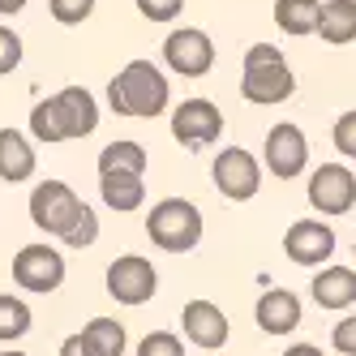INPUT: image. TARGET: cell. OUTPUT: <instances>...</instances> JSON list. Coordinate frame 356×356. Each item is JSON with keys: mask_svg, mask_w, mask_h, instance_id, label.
I'll return each mask as SVG.
<instances>
[{"mask_svg": "<svg viewBox=\"0 0 356 356\" xmlns=\"http://www.w3.org/2000/svg\"><path fill=\"white\" fill-rule=\"evenodd\" d=\"M134 5L146 22H176L185 9V0H134Z\"/></svg>", "mask_w": 356, "mask_h": 356, "instance_id": "obj_29", "label": "cell"}, {"mask_svg": "<svg viewBox=\"0 0 356 356\" xmlns=\"http://www.w3.org/2000/svg\"><path fill=\"white\" fill-rule=\"evenodd\" d=\"M22 9H26V0H0V17H13Z\"/></svg>", "mask_w": 356, "mask_h": 356, "instance_id": "obj_34", "label": "cell"}, {"mask_svg": "<svg viewBox=\"0 0 356 356\" xmlns=\"http://www.w3.org/2000/svg\"><path fill=\"white\" fill-rule=\"evenodd\" d=\"M330 142H335V150L343 159H356V108H348L339 120H335V129H330Z\"/></svg>", "mask_w": 356, "mask_h": 356, "instance_id": "obj_27", "label": "cell"}, {"mask_svg": "<svg viewBox=\"0 0 356 356\" xmlns=\"http://www.w3.org/2000/svg\"><path fill=\"white\" fill-rule=\"evenodd\" d=\"M99 197H104V207L116 211V215L142 211V202H146V181H142V172H129V168H108V172H99Z\"/></svg>", "mask_w": 356, "mask_h": 356, "instance_id": "obj_16", "label": "cell"}, {"mask_svg": "<svg viewBox=\"0 0 356 356\" xmlns=\"http://www.w3.org/2000/svg\"><path fill=\"white\" fill-rule=\"evenodd\" d=\"M296 95V73L284 60L275 43H253L245 52V73H241V99L253 108H275Z\"/></svg>", "mask_w": 356, "mask_h": 356, "instance_id": "obj_2", "label": "cell"}, {"mask_svg": "<svg viewBox=\"0 0 356 356\" xmlns=\"http://www.w3.org/2000/svg\"><path fill=\"white\" fill-rule=\"evenodd\" d=\"M335 227L322 223V219H296L288 232H284V253H288V262L296 266H326L330 258H335Z\"/></svg>", "mask_w": 356, "mask_h": 356, "instance_id": "obj_11", "label": "cell"}, {"mask_svg": "<svg viewBox=\"0 0 356 356\" xmlns=\"http://www.w3.org/2000/svg\"><path fill=\"white\" fill-rule=\"evenodd\" d=\"M95 241H99V215L86 207V211H82V219L73 223V232H69L60 245H69V249H90Z\"/></svg>", "mask_w": 356, "mask_h": 356, "instance_id": "obj_28", "label": "cell"}, {"mask_svg": "<svg viewBox=\"0 0 356 356\" xmlns=\"http://www.w3.org/2000/svg\"><path fill=\"white\" fill-rule=\"evenodd\" d=\"M262 163L279 181H296V176L309 168V138H305L300 124H292V120L270 124V134L262 142Z\"/></svg>", "mask_w": 356, "mask_h": 356, "instance_id": "obj_6", "label": "cell"}, {"mask_svg": "<svg viewBox=\"0 0 356 356\" xmlns=\"http://www.w3.org/2000/svg\"><path fill=\"white\" fill-rule=\"evenodd\" d=\"M172 138L189 150L211 146V142L223 138V112L211 99H185V104L172 108Z\"/></svg>", "mask_w": 356, "mask_h": 356, "instance_id": "obj_10", "label": "cell"}, {"mask_svg": "<svg viewBox=\"0 0 356 356\" xmlns=\"http://www.w3.org/2000/svg\"><path fill=\"white\" fill-rule=\"evenodd\" d=\"M52 104L60 112V124H65V138H90L99 129V104H95V95L86 86H65L52 95Z\"/></svg>", "mask_w": 356, "mask_h": 356, "instance_id": "obj_15", "label": "cell"}, {"mask_svg": "<svg viewBox=\"0 0 356 356\" xmlns=\"http://www.w3.org/2000/svg\"><path fill=\"white\" fill-rule=\"evenodd\" d=\"M159 292V270L150 266V258L142 253H120V258L108 266V296L116 305H146Z\"/></svg>", "mask_w": 356, "mask_h": 356, "instance_id": "obj_7", "label": "cell"}, {"mask_svg": "<svg viewBox=\"0 0 356 356\" xmlns=\"http://www.w3.org/2000/svg\"><path fill=\"white\" fill-rule=\"evenodd\" d=\"M82 330L90 335V343L104 356H124V348H129V335H124V326L116 318H90Z\"/></svg>", "mask_w": 356, "mask_h": 356, "instance_id": "obj_23", "label": "cell"}, {"mask_svg": "<svg viewBox=\"0 0 356 356\" xmlns=\"http://www.w3.org/2000/svg\"><path fill=\"white\" fill-rule=\"evenodd\" d=\"M309 292L322 309H352L356 305V270L352 266H322L309 279Z\"/></svg>", "mask_w": 356, "mask_h": 356, "instance_id": "obj_17", "label": "cell"}, {"mask_svg": "<svg viewBox=\"0 0 356 356\" xmlns=\"http://www.w3.org/2000/svg\"><path fill=\"white\" fill-rule=\"evenodd\" d=\"M163 65L181 78H207L211 65H215V43L207 31L197 26H176L163 39Z\"/></svg>", "mask_w": 356, "mask_h": 356, "instance_id": "obj_8", "label": "cell"}, {"mask_svg": "<svg viewBox=\"0 0 356 356\" xmlns=\"http://www.w3.org/2000/svg\"><path fill=\"white\" fill-rule=\"evenodd\" d=\"M318 39L343 47L356 39V0H322L318 9Z\"/></svg>", "mask_w": 356, "mask_h": 356, "instance_id": "obj_19", "label": "cell"}, {"mask_svg": "<svg viewBox=\"0 0 356 356\" xmlns=\"http://www.w3.org/2000/svg\"><path fill=\"white\" fill-rule=\"evenodd\" d=\"M17 65H22V39L13 26H0V78L13 73Z\"/></svg>", "mask_w": 356, "mask_h": 356, "instance_id": "obj_30", "label": "cell"}, {"mask_svg": "<svg viewBox=\"0 0 356 356\" xmlns=\"http://www.w3.org/2000/svg\"><path fill=\"white\" fill-rule=\"evenodd\" d=\"M305 197H309V207L322 211V215H348L356 207V176L343 163H318Z\"/></svg>", "mask_w": 356, "mask_h": 356, "instance_id": "obj_12", "label": "cell"}, {"mask_svg": "<svg viewBox=\"0 0 356 356\" xmlns=\"http://www.w3.org/2000/svg\"><path fill=\"white\" fill-rule=\"evenodd\" d=\"M13 279H17L22 292H39V296L56 292L65 284L60 249H52V245H22L17 258H13Z\"/></svg>", "mask_w": 356, "mask_h": 356, "instance_id": "obj_9", "label": "cell"}, {"mask_svg": "<svg viewBox=\"0 0 356 356\" xmlns=\"http://www.w3.org/2000/svg\"><path fill=\"white\" fill-rule=\"evenodd\" d=\"M330 348L343 352V356H356V314L335 322V330H330Z\"/></svg>", "mask_w": 356, "mask_h": 356, "instance_id": "obj_31", "label": "cell"}, {"mask_svg": "<svg viewBox=\"0 0 356 356\" xmlns=\"http://www.w3.org/2000/svg\"><path fill=\"white\" fill-rule=\"evenodd\" d=\"M318 0H275V26L284 35H318Z\"/></svg>", "mask_w": 356, "mask_h": 356, "instance_id": "obj_20", "label": "cell"}, {"mask_svg": "<svg viewBox=\"0 0 356 356\" xmlns=\"http://www.w3.org/2000/svg\"><path fill=\"white\" fill-rule=\"evenodd\" d=\"M35 146L22 129H0V181L22 185L35 176Z\"/></svg>", "mask_w": 356, "mask_h": 356, "instance_id": "obj_18", "label": "cell"}, {"mask_svg": "<svg viewBox=\"0 0 356 356\" xmlns=\"http://www.w3.org/2000/svg\"><path fill=\"white\" fill-rule=\"evenodd\" d=\"M31 138L35 142H47V146L69 142L65 138V124H60V112H56L52 99H39V104L31 108Z\"/></svg>", "mask_w": 356, "mask_h": 356, "instance_id": "obj_24", "label": "cell"}, {"mask_svg": "<svg viewBox=\"0 0 356 356\" xmlns=\"http://www.w3.org/2000/svg\"><path fill=\"white\" fill-rule=\"evenodd\" d=\"M0 356H26V352H17V348H5V352H0Z\"/></svg>", "mask_w": 356, "mask_h": 356, "instance_id": "obj_35", "label": "cell"}, {"mask_svg": "<svg viewBox=\"0 0 356 356\" xmlns=\"http://www.w3.org/2000/svg\"><path fill=\"white\" fill-rule=\"evenodd\" d=\"M300 318H305V309L292 288H266L258 296V305H253V322H258L262 335H292Z\"/></svg>", "mask_w": 356, "mask_h": 356, "instance_id": "obj_14", "label": "cell"}, {"mask_svg": "<svg viewBox=\"0 0 356 356\" xmlns=\"http://www.w3.org/2000/svg\"><path fill=\"white\" fill-rule=\"evenodd\" d=\"M181 326H185V339L193 348H223L227 335H232V326H227V314L219 309L215 300H185V309H181Z\"/></svg>", "mask_w": 356, "mask_h": 356, "instance_id": "obj_13", "label": "cell"}, {"mask_svg": "<svg viewBox=\"0 0 356 356\" xmlns=\"http://www.w3.org/2000/svg\"><path fill=\"white\" fill-rule=\"evenodd\" d=\"M60 356H104L95 343H90V335L86 330H78V335H69L65 343H60Z\"/></svg>", "mask_w": 356, "mask_h": 356, "instance_id": "obj_32", "label": "cell"}, {"mask_svg": "<svg viewBox=\"0 0 356 356\" xmlns=\"http://www.w3.org/2000/svg\"><path fill=\"white\" fill-rule=\"evenodd\" d=\"M146 150L142 142H129V138H120V142H108L104 150H99V172H108V168H129V172H146Z\"/></svg>", "mask_w": 356, "mask_h": 356, "instance_id": "obj_22", "label": "cell"}, {"mask_svg": "<svg viewBox=\"0 0 356 356\" xmlns=\"http://www.w3.org/2000/svg\"><path fill=\"white\" fill-rule=\"evenodd\" d=\"M82 211H86V202L65 181H39L31 189V223L39 227V232H47V236L65 241L73 232V223L82 219Z\"/></svg>", "mask_w": 356, "mask_h": 356, "instance_id": "obj_4", "label": "cell"}, {"mask_svg": "<svg viewBox=\"0 0 356 356\" xmlns=\"http://www.w3.org/2000/svg\"><path fill=\"white\" fill-rule=\"evenodd\" d=\"M168 104H172V82L155 60H129L108 82V108L116 116L155 120L168 112Z\"/></svg>", "mask_w": 356, "mask_h": 356, "instance_id": "obj_1", "label": "cell"}, {"mask_svg": "<svg viewBox=\"0 0 356 356\" xmlns=\"http://www.w3.org/2000/svg\"><path fill=\"white\" fill-rule=\"evenodd\" d=\"M99 0H47V13H52L60 26H82V22L95 13Z\"/></svg>", "mask_w": 356, "mask_h": 356, "instance_id": "obj_26", "label": "cell"}, {"mask_svg": "<svg viewBox=\"0 0 356 356\" xmlns=\"http://www.w3.org/2000/svg\"><path fill=\"white\" fill-rule=\"evenodd\" d=\"M352 253H356V245H352Z\"/></svg>", "mask_w": 356, "mask_h": 356, "instance_id": "obj_36", "label": "cell"}, {"mask_svg": "<svg viewBox=\"0 0 356 356\" xmlns=\"http://www.w3.org/2000/svg\"><path fill=\"white\" fill-rule=\"evenodd\" d=\"M31 305L17 300L13 292H0V343H13L31 330Z\"/></svg>", "mask_w": 356, "mask_h": 356, "instance_id": "obj_21", "label": "cell"}, {"mask_svg": "<svg viewBox=\"0 0 356 356\" xmlns=\"http://www.w3.org/2000/svg\"><path fill=\"white\" fill-rule=\"evenodd\" d=\"M134 356H185V343L172 330H146L142 343L134 348Z\"/></svg>", "mask_w": 356, "mask_h": 356, "instance_id": "obj_25", "label": "cell"}, {"mask_svg": "<svg viewBox=\"0 0 356 356\" xmlns=\"http://www.w3.org/2000/svg\"><path fill=\"white\" fill-rule=\"evenodd\" d=\"M284 356H322V348H318V343H292Z\"/></svg>", "mask_w": 356, "mask_h": 356, "instance_id": "obj_33", "label": "cell"}, {"mask_svg": "<svg viewBox=\"0 0 356 356\" xmlns=\"http://www.w3.org/2000/svg\"><path fill=\"white\" fill-rule=\"evenodd\" d=\"M211 181L227 202H249L262 189V163L245 146H223L211 163Z\"/></svg>", "mask_w": 356, "mask_h": 356, "instance_id": "obj_5", "label": "cell"}, {"mask_svg": "<svg viewBox=\"0 0 356 356\" xmlns=\"http://www.w3.org/2000/svg\"><path fill=\"white\" fill-rule=\"evenodd\" d=\"M207 232V219L189 197H163L146 215V236L168 253H193Z\"/></svg>", "mask_w": 356, "mask_h": 356, "instance_id": "obj_3", "label": "cell"}]
</instances>
